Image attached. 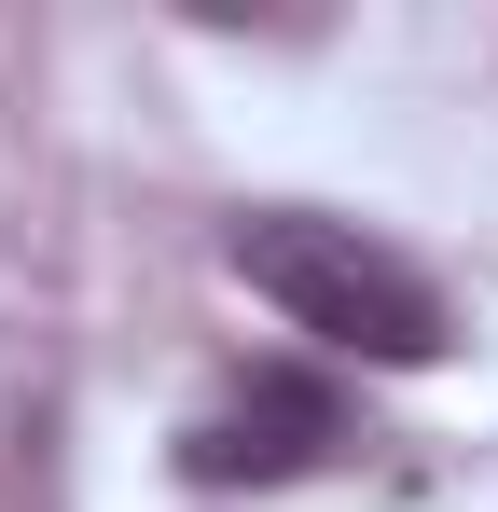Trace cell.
<instances>
[{"label":"cell","instance_id":"cell-1","mask_svg":"<svg viewBox=\"0 0 498 512\" xmlns=\"http://www.w3.org/2000/svg\"><path fill=\"white\" fill-rule=\"evenodd\" d=\"M222 263H236L291 333L346 346V360H374V374H429V360L457 346L443 291H429L388 236H360V222H319V208H249L236 236H222Z\"/></svg>","mask_w":498,"mask_h":512},{"label":"cell","instance_id":"cell-2","mask_svg":"<svg viewBox=\"0 0 498 512\" xmlns=\"http://www.w3.org/2000/svg\"><path fill=\"white\" fill-rule=\"evenodd\" d=\"M346 457V402H332L319 374H236L208 416L180 429V471L194 485H305V471H332Z\"/></svg>","mask_w":498,"mask_h":512}]
</instances>
